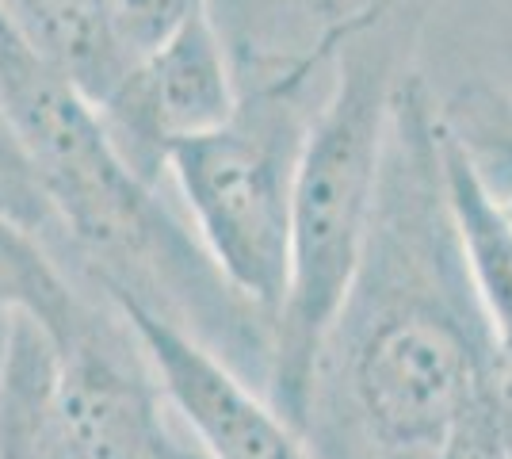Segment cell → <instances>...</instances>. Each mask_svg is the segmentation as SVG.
Here are the masks:
<instances>
[{
  "label": "cell",
  "mask_w": 512,
  "mask_h": 459,
  "mask_svg": "<svg viewBox=\"0 0 512 459\" xmlns=\"http://www.w3.org/2000/svg\"><path fill=\"white\" fill-rule=\"evenodd\" d=\"M123 314L150 360L172 414L184 421L207 459H318L299 429L272 410V402L230 372L214 352L169 326L146 306L104 295Z\"/></svg>",
  "instance_id": "7"
},
{
  "label": "cell",
  "mask_w": 512,
  "mask_h": 459,
  "mask_svg": "<svg viewBox=\"0 0 512 459\" xmlns=\"http://www.w3.org/2000/svg\"><path fill=\"white\" fill-rule=\"evenodd\" d=\"M318 73L306 54L287 58L237 92L222 127L172 146L165 157L199 245L226 284L268 318H276L287 284L291 199L314 123L302 92Z\"/></svg>",
  "instance_id": "4"
},
{
  "label": "cell",
  "mask_w": 512,
  "mask_h": 459,
  "mask_svg": "<svg viewBox=\"0 0 512 459\" xmlns=\"http://www.w3.org/2000/svg\"><path fill=\"white\" fill-rule=\"evenodd\" d=\"M406 4L409 0H363L360 8H352V12H344V16H337V20L329 23L318 39H314V46H306V54H310L314 62H321V66H329L333 54H337L348 39H356V35H363V31H371V27L386 23L394 12H402Z\"/></svg>",
  "instance_id": "12"
},
{
  "label": "cell",
  "mask_w": 512,
  "mask_h": 459,
  "mask_svg": "<svg viewBox=\"0 0 512 459\" xmlns=\"http://www.w3.org/2000/svg\"><path fill=\"white\" fill-rule=\"evenodd\" d=\"M0 20L39 66L96 111L134 66L111 27L107 0H0Z\"/></svg>",
  "instance_id": "8"
},
{
  "label": "cell",
  "mask_w": 512,
  "mask_h": 459,
  "mask_svg": "<svg viewBox=\"0 0 512 459\" xmlns=\"http://www.w3.org/2000/svg\"><path fill=\"white\" fill-rule=\"evenodd\" d=\"M207 8H211L207 0H107L111 27H115L130 62H138L161 43H169L184 23Z\"/></svg>",
  "instance_id": "11"
},
{
  "label": "cell",
  "mask_w": 512,
  "mask_h": 459,
  "mask_svg": "<svg viewBox=\"0 0 512 459\" xmlns=\"http://www.w3.org/2000/svg\"><path fill=\"white\" fill-rule=\"evenodd\" d=\"M0 226H16V230L35 238L46 226H54V219L46 211L43 196L31 184H20V180L0 173Z\"/></svg>",
  "instance_id": "13"
},
{
  "label": "cell",
  "mask_w": 512,
  "mask_h": 459,
  "mask_svg": "<svg viewBox=\"0 0 512 459\" xmlns=\"http://www.w3.org/2000/svg\"><path fill=\"white\" fill-rule=\"evenodd\" d=\"M0 115L35 192L104 295L146 306L264 394L272 318L214 268L192 222L111 142L100 111L23 50L0 20Z\"/></svg>",
  "instance_id": "2"
},
{
  "label": "cell",
  "mask_w": 512,
  "mask_h": 459,
  "mask_svg": "<svg viewBox=\"0 0 512 459\" xmlns=\"http://www.w3.org/2000/svg\"><path fill=\"white\" fill-rule=\"evenodd\" d=\"M0 303L27 314L46 337L62 406L88 456L207 459L172 414L123 314L81 295L16 226H0Z\"/></svg>",
  "instance_id": "5"
},
{
  "label": "cell",
  "mask_w": 512,
  "mask_h": 459,
  "mask_svg": "<svg viewBox=\"0 0 512 459\" xmlns=\"http://www.w3.org/2000/svg\"><path fill=\"white\" fill-rule=\"evenodd\" d=\"M440 123L467 150L493 196H512V88L459 92V100L440 108Z\"/></svg>",
  "instance_id": "10"
},
{
  "label": "cell",
  "mask_w": 512,
  "mask_h": 459,
  "mask_svg": "<svg viewBox=\"0 0 512 459\" xmlns=\"http://www.w3.org/2000/svg\"><path fill=\"white\" fill-rule=\"evenodd\" d=\"M436 131L440 108L402 73L360 268L310 375L302 440L318 459H436L474 406L501 398Z\"/></svg>",
  "instance_id": "1"
},
{
  "label": "cell",
  "mask_w": 512,
  "mask_h": 459,
  "mask_svg": "<svg viewBox=\"0 0 512 459\" xmlns=\"http://www.w3.org/2000/svg\"><path fill=\"white\" fill-rule=\"evenodd\" d=\"M0 459H92L62 406L50 345L20 310H8L0 349Z\"/></svg>",
  "instance_id": "9"
},
{
  "label": "cell",
  "mask_w": 512,
  "mask_h": 459,
  "mask_svg": "<svg viewBox=\"0 0 512 459\" xmlns=\"http://www.w3.org/2000/svg\"><path fill=\"white\" fill-rule=\"evenodd\" d=\"M0 173L12 176V180H20V184H31V176H27V165H23L20 150H16V142H12V134L4 127V115H0ZM35 188V184H31Z\"/></svg>",
  "instance_id": "14"
},
{
  "label": "cell",
  "mask_w": 512,
  "mask_h": 459,
  "mask_svg": "<svg viewBox=\"0 0 512 459\" xmlns=\"http://www.w3.org/2000/svg\"><path fill=\"white\" fill-rule=\"evenodd\" d=\"M237 104L211 8L188 20L169 43L138 58L111 92L100 119L130 169L157 184L172 146L192 142L230 119Z\"/></svg>",
  "instance_id": "6"
},
{
  "label": "cell",
  "mask_w": 512,
  "mask_h": 459,
  "mask_svg": "<svg viewBox=\"0 0 512 459\" xmlns=\"http://www.w3.org/2000/svg\"><path fill=\"white\" fill-rule=\"evenodd\" d=\"M337 85L314 111L295 176L287 284L272 318V364L264 398L291 429L302 433L310 375L344 295L356 280L379 169H383L394 66L383 46L356 35L333 54Z\"/></svg>",
  "instance_id": "3"
}]
</instances>
